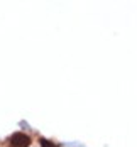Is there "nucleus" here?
<instances>
[{
    "instance_id": "obj_1",
    "label": "nucleus",
    "mask_w": 137,
    "mask_h": 147,
    "mask_svg": "<svg viewBox=\"0 0 137 147\" xmlns=\"http://www.w3.org/2000/svg\"><path fill=\"white\" fill-rule=\"evenodd\" d=\"M30 144V137L27 134H22V132H17L10 137L9 140V146L10 147H29Z\"/></svg>"
},
{
    "instance_id": "obj_2",
    "label": "nucleus",
    "mask_w": 137,
    "mask_h": 147,
    "mask_svg": "<svg viewBox=\"0 0 137 147\" xmlns=\"http://www.w3.org/2000/svg\"><path fill=\"white\" fill-rule=\"evenodd\" d=\"M41 147H56V144H53V142H49V140L43 139V140H41Z\"/></svg>"
}]
</instances>
